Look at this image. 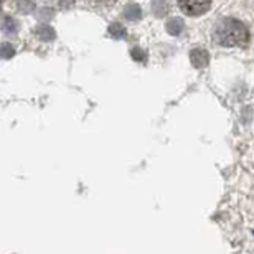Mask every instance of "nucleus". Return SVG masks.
I'll return each mask as SVG.
<instances>
[{
    "label": "nucleus",
    "mask_w": 254,
    "mask_h": 254,
    "mask_svg": "<svg viewBox=\"0 0 254 254\" xmlns=\"http://www.w3.org/2000/svg\"><path fill=\"white\" fill-rule=\"evenodd\" d=\"M184 28H185V23L180 17H172L169 22H167V32L170 35H175V37L180 35Z\"/></svg>",
    "instance_id": "nucleus-4"
},
{
    "label": "nucleus",
    "mask_w": 254,
    "mask_h": 254,
    "mask_svg": "<svg viewBox=\"0 0 254 254\" xmlns=\"http://www.w3.org/2000/svg\"><path fill=\"white\" fill-rule=\"evenodd\" d=\"M180 8L190 17H200L211 7V0H179Z\"/></svg>",
    "instance_id": "nucleus-2"
},
{
    "label": "nucleus",
    "mask_w": 254,
    "mask_h": 254,
    "mask_svg": "<svg viewBox=\"0 0 254 254\" xmlns=\"http://www.w3.org/2000/svg\"><path fill=\"white\" fill-rule=\"evenodd\" d=\"M190 60H191V64L195 66V68L201 69V68H206V66H208V62H210V57H208V53L205 52V50L196 48V50H191Z\"/></svg>",
    "instance_id": "nucleus-3"
},
{
    "label": "nucleus",
    "mask_w": 254,
    "mask_h": 254,
    "mask_svg": "<svg viewBox=\"0 0 254 254\" xmlns=\"http://www.w3.org/2000/svg\"><path fill=\"white\" fill-rule=\"evenodd\" d=\"M2 53H3V58H10V57H13V55H15V50L10 47L8 43H5L3 48H2Z\"/></svg>",
    "instance_id": "nucleus-9"
},
{
    "label": "nucleus",
    "mask_w": 254,
    "mask_h": 254,
    "mask_svg": "<svg viewBox=\"0 0 254 254\" xmlns=\"http://www.w3.org/2000/svg\"><path fill=\"white\" fill-rule=\"evenodd\" d=\"M124 15H126L127 18H130V20H132V18L137 20V18L140 17V8L137 7L135 3H130V5H127V7H126Z\"/></svg>",
    "instance_id": "nucleus-6"
},
{
    "label": "nucleus",
    "mask_w": 254,
    "mask_h": 254,
    "mask_svg": "<svg viewBox=\"0 0 254 254\" xmlns=\"http://www.w3.org/2000/svg\"><path fill=\"white\" fill-rule=\"evenodd\" d=\"M38 35H40V37H42L43 40H50V38H53V37H55L53 30H52V28H50V27L40 28V30H38Z\"/></svg>",
    "instance_id": "nucleus-8"
},
{
    "label": "nucleus",
    "mask_w": 254,
    "mask_h": 254,
    "mask_svg": "<svg viewBox=\"0 0 254 254\" xmlns=\"http://www.w3.org/2000/svg\"><path fill=\"white\" fill-rule=\"evenodd\" d=\"M132 57H134V60H137V62H140V60H144L145 55L142 53L139 48H134V50H132Z\"/></svg>",
    "instance_id": "nucleus-10"
},
{
    "label": "nucleus",
    "mask_w": 254,
    "mask_h": 254,
    "mask_svg": "<svg viewBox=\"0 0 254 254\" xmlns=\"http://www.w3.org/2000/svg\"><path fill=\"white\" fill-rule=\"evenodd\" d=\"M109 35H111V37H114V38H124L126 37V30H124L123 25L113 23L109 27Z\"/></svg>",
    "instance_id": "nucleus-7"
},
{
    "label": "nucleus",
    "mask_w": 254,
    "mask_h": 254,
    "mask_svg": "<svg viewBox=\"0 0 254 254\" xmlns=\"http://www.w3.org/2000/svg\"><path fill=\"white\" fill-rule=\"evenodd\" d=\"M250 38L248 28L236 18L220 20L215 27V40L223 47H241Z\"/></svg>",
    "instance_id": "nucleus-1"
},
{
    "label": "nucleus",
    "mask_w": 254,
    "mask_h": 254,
    "mask_svg": "<svg viewBox=\"0 0 254 254\" xmlns=\"http://www.w3.org/2000/svg\"><path fill=\"white\" fill-rule=\"evenodd\" d=\"M3 30H5V33H7V35L17 33V22H15L12 17H8V15L3 18Z\"/></svg>",
    "instance_id": "nucleus-5"
}]
</instances>
